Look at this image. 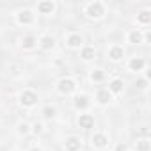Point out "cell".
<instances>
[{"label": "cell", "mask_w": 151, "mask_h": 151, "mask_svg": "<svg viewBox=\"0 0 151 151\" xmlns=\"http://www.w3.org/2000/svg\"><path fill=\"white\" fill-rule=\"evenodd\" d=\"M105 14H107V4L101 2V0H93V2H87L84 6V16L89 18V20L98 22Z\"/></svg>", "instance_id": "6da1fadb"}, {"label": "cell", "mask_w": 151, "mask_h": 151, "mask_svg": "<svg viewBox=\"0 0 151 151\" xmlns=\"http://www.w3.org/2000/svg\"><path fill=\"white\" fill-rule=\"evenodd\" d=\"M78 91V82L73 77H62L55 82V93L60 96H75Z\"/></svg>", "instance_id": "7a4b0ae2"}, {"label": "cell", "mask_w": 151, "mask_h": 151, "mask_svg": "<svg viewBox=\"0 0 151 151\" xmlns=\"http://www.w3.org/2000/svg\"><path fill=\"white\" fill-rule=\"evenodd\" d=\"M18 103H20L22 109L30 110V109L37 107V103H39V94H37L34 89H23V91H20V94H18Z\"/></svg>", "instance_id": "3957f363"}, {"label": "cell", "mask_w": 151, "mask_h": 151, "mask_svg": "<svg viewBox=\"0 0 151 151\" xmlns=\"http://www.w3.org/2000/svg\"><path fill=\"white\" fill-rule=\"evenodd\" d=\"M14 23L20 25V27H30L36 23V11L30 9V7H23V9H18L14 13Z\"/></svg>", "instance_id": "277c9868"}, {"label": "cell", "mask_w": 151, "mask_h": 151, "mask_svg": "<svg viewBox=\"0 0 151 151\" xmlns=\"http://www.w3.org/2000/svg\"><path fill=\"white\" fill-rule=\"evenodd\" d=\"M91 98H89V94H86V93H78V94H75V98H73V109L77 110V112H87L89 110V107H91Z\"/></svg>", "instance_id": "5b68a950"}, {"label": "cell", "mask_w": 151, "mask_h": 151, "mask_svg": "<svg viewBox=\"0 0 151 151\" xmlns=\"http://www.w3.org/2000/svg\"><path fill=\"white\" fill-rule=\"evenodd\" d=\"M109 144H110V139H109L107 133H103V132H94V133H93V137H91V146H93V149L105 151V149L109 147Z\"/></svg>", "instance_id": "8992f818"}, {"label": "cell", "mask_w": 151, "mask_h": 151, "mask_svg": "<svg viewBox=\"0 0 151 151\" xmlns=\"http://www.w3.org/2000/svg\"><path fill=\"white\" fill-rule=\"evenodd\" d=\"M146 68H147V60H146L144 57H139V55L130 57L128 62H126L128 73H140V71H144Z\"/></svg>", "instance_id": "52a82bcc"}, {"label": "cell", "mask_w": 151, "mask_h": 151, "mask_svg": "<svg viewBox=\"0 0 151 151\" xmlns=\"http://www.w3.org/2000/svg\"><path fill=\"white\" fill-rule=\"evenodd\" d=\"M64 45L66 48L69 50H80L86 43H84V36L78 34V32H69L66 37H64Z\"/></svg>", "instance_id": "ba28073f"}, {"label": "cell", "mask_w": 151, "mask_h": 151, "mask_svg": "<svg viewBox=\"0 0 151 151\" xmlns=\"http://www.w3.org/2000/svg\"><path fill=\"white\" fill-rule=\"evenodd\" d=\"M107 57H109L110 62L119 64V62H123V59H124V48H123L121 45H117V43H112V45L107 48Z\"/></svg>", "instance_id": "9c48e42d"}, {"label": "cell", "mask_w": 151, "mask_h": 151, "mask_svg": "<svg viewBox=\"0 0 151 151\" xmlns=\"http://www.w3.org/2000/svg\"><path fill=\"white\" fill-rule=\"evenodd\" d=\"M55 46H57V39L52 34H43V36L37 37V48L39 50L52 52V50H55Z\"/></svg>", "instance_id": "30bf717a"}, {"label": "cell", "mask_w": 151, "mask_h": 151, "mask_svg": "<svg viewBox=\"0 0 151 151\" xmlns=\"http://www.w3.org/2000/svg\"><path fill=\"white\" fill-rule=\"evenodd\" d=\"M36 11L39 14H43V16H52L57 11V4L53 0H41V2H37V6H36Z\"/></svg>", "instance_id": "8fae6325"}, {"label": "cell", "mask_w": 151, "mask_h": 151, "mask_svg": "<svg viewBox=\"0 0 151 151\" xmlns=\"http://www.w3.org/2000/svg\"><path fill=\"white\" fill-rule=\"evenodd\" d=\"M124 37H126V43L128 45H144L147 36H144V32L140 29H130Z\"/></svg>", "instance_id": "7c38bea8"}, {"label": "cell", "mask_w": 151, "mask_h": 151, "mask_svg": "<svg viewBox=\"0 0 151 151\" xmlns=\"http://www.w3.org/2000/svg\"><path fill=\"white\" fill-rule=\"evenodd\" d=\"M64 149L66 151H82V147H84V140L78 137V135H69V137H66L64 139Z\"/></svg>", "instance_id": "4fadbf2b"}, {"label": "cell", "mask_w": 151, "mask_h": 151, "mask_svg": "<svg viewBox=\"0 0 151 151\" xmlns=\"http://www.w3.org/2000/svg\"><path fill=\"white\" fill-rule=\"evenodd\" d=\"M77 124H78L82 130H93L94 124H96V119H94L93 114L82 112V114H78V117H77Z\"/></svg>", "instance_id": "5bb4252c"}, {"label": "cell", "mask_w": 151, "mask_h": 151, "mask_svg": "<svg viewBox=\"0 0 151 151\" xmlns=\"http://www.w3.org/2000/svg\"><path fill=\"white\" fill-rule=\"evenodd\" d=\"M107 91H109L112 96H121V94L124 93V82H123V78H117V77H116V78H110Z\"/></svg>", "instance_id": "9a60e30c"}, {"label": "cell", "mask_w": 151, "mask_h": 151, "mask_svg": "<svg viewBox=\"0 0 151 151\" xmlns=\"http://www.w3.org/2000/svg\"><path fill=\"white\" fill-rule=\"evenodd\" d=\"M96 55H98V52L93 45H84L80 48V60L82 62H93L96 59Z\"/></svg>", "instance_id": "2e32d148"}, {"label": "cell", "mask_w": 151, "mask_h": 151, "mask_svg": "<svg viewBox=\"0 0 151 151\" xmlns=\"http://www.w3.org/2000/svg\"><path fill=\"white\" fill-rule=\"evenodd\" d=\"M94 100H96V103L98 105H101V107H107V105H110L112 103V100H114V96L107 91V87H101V89H98L96 91V96H94Z\"/></svg>", "instance_id": "e0dca14e"}, {"label": "cell", "mask_w": 151, "mask_h": 151, "mask_svg": "<svg viewBox=\"0 0 151 151\" xmlns=\"http://www.w3.org/2000/svg\"><path fill=\"white\" fill-rule=\"evenodd\" d=\"M105 78H107V73H105L101 68H93V69H89V82H93V84H101V82H105Z\"/></svg>", "instance_id": "ac0fdd59"}, {"label": "cell", "mask_w": 151, "mask_h": 151, "mask_svg": "<svg viewBox=\"0 0 151 151\" xmlns=\"http://www.w3.org/2000/svg\"><path fill=\"white\" fill-rule=\"evenodd\" d=\"M20 46H22L23 50L30 52V50L37 48V37L32 36V34H27V36H23V37L20 39Z\"/></svg>", "instance_id": "d6986e66"}, {"label": "cell", "mask_w": 151, "mask_h": 151, "mask_svg": "<svg viewBox=\"0 0 151 151\" xmlns=\"http://www.w3.org/2000/svg\"><path fill=\"white\" fill-rule=\"evenodd\" d=\"M133 149L135 151H151V140L149 137H137L133 142Z\"/></svg>", "instance_id": "ffe728a7"}, {"label": "cell", "mask_w": 151, "mask_h": 151, "mask_svg": "<svg viewBox=\"0 0 151 151\" xmlns=\"http://www.w3.org/2000/svg\"><path fill=\"white\" fill-rule=\"evenodd\" d=\"M135 22H137V25H140V27H147V25L151 23V11H149V9H142V11H139Z\"/></svg>", "instance_id": "44dd1931"}, {"label": "cell", "mask_w": 151, "mask_h": 151, "mask_svg": "<svg viewBox=\"0 0 151 151\" xmlns=\"http://www.w3.org/2000/svg\"><path fill=\"white\" fill-rule=\"evenodd\" d=\"M57 107L55 105H45L43 109H41V116H43V119H46V121H52V119H55L57 117Z\"/></svg>", "instance_id": "7402d4cb"}, {"label": "cell", "mask_w": 151, "mask_h": 151, "mask_svg": "<svg viewBox=\"0 0 151 151\" xmlns=\"http://www.w3.org/2000/svg\"><path fill=\"white\" fill-rule=\"evenodd\" d=\"M16 133H18L20 137L30 135V123H27V121H18V124H16Z\"/></svg>", "instance_id": "603a6c76"}, {"label": "cell", "mask_w": 151, "mask_h": 151, "mask_svg": "<svg viewBox=\"0 0 151 151\" xmlns=\"http://www.w3.org/2000/svg\"><path fill=\"white\" fill-rule=\"evenodd\" d=\"M30 133L36 135V137H37V135H43V133H45V124H43L41 121L32 123V124H30Z\"/></svg>", "instance_id": "cb8c5ba5"}, {"label": "cell", "mask_w": 151, "mask_h": 151, "mask_svg": "<svg viewBox=\"0 0 151 151\" xmlns=\"http://www.w3.org/2000/svg\"><path fill=\"white\" fill-rule=\"evenodd\" d=\"M135 87H137V91H147L149 89V80L144 78V77H139L137 82H135Z\"/></svg>", "instance_id": "d4e9b609"}, {"label": "cell", "mask_w": 151, "mask_h": 151, "mask_svg": "<svg viewBox=\"0 0 151 151\" xmlns=\"http://www.w3.org/2000/svg\"><path fill=\"white\" fill-rule=\"evenodd\" d=\"M7 71H9L11 75H20L22 66H20V64H9V66H7Z\"/></svg>", "instance_id": "484cf974"}, {"label": "cell", "mask_w": 151, "mask_h": 151, "mask_svg": "<svg viewBox=\"0 0 151 151\" xmlns=\"http://www.w3.org/2000/svg\"><path fill=\"white\" fill-rule=\"evenodd\" d=\"M114 151H130V146L126 142H117L114 146Z\"/></svg>", "instance_id": "4316f807"}, {"label": "cell", "mask_w": 151, "mask_h": 151, "mask_svg": "<svg viewBox=\"0 0 151 151\" xmlns=\"http://www.w3.org/2000/svg\"><path fill=\"white\" fill-rule=\"evenodd\" d=\"M137 137H149V130H147V126H140V128L137 130Z\"/></svg>", "instance_id": "83f0119b"}, {"label": "cell", "mask_w": 151, "mask_h": 151, "mask_svg": "<svg viewBox=\"0 0 151 151\" xmlns=\"http://www.w3.org/2000/svg\"><path fill=\"white\" fill-rule=\"evenodd\" d=\"M27 151H43V149H41L39 146H30V147H29Z\"/></svg>", "instance_id": "f1b7e54d"}, {"label": "cell", "mask_w": 151, "mask_h": 151, "mask_svg": "<svg viewBox=\"0 0 151 151\" xmlns=\"http://www.w3.org/2000/svg\"><path fill=\"white\" fill-rule=\"evenodd\" d=\"M13 151H20V149H13Z\"/></svg>", "instance_id": "f546056e"}]
</instances>
